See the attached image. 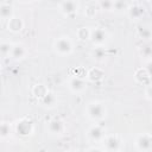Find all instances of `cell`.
Segmentation results:
<instances>
[{"label": "cell", "mask_w": 152, "mask_h": 152, "mask_svg": "<svg viewBox=\"0 0 152 152\" xmlns=\"http://www.w3.org/2000/svg\"><path fill=\"white\" fill-rule=\"evenodd\" d=\"M86 115L94 122L102 121L107 116V107L101 101H90L86 106Z\"/></svg>", "instance_id": "cell-1"}, {"label": "cell", "mask_w": 152, "mask_h": 152, "mask_svg": "<svg viewBox=\"0 0 152 152\" xmlns=\"http://www.w3.org/2000/svg\"><path fill=\"white\" fill-rule=\"evenodd\" d=\"M53 50L58 56H69L74 51V43L69 36H61L55 39Z\"/></svg>", "instance_id": "cell-2"}, {"label": "cell", "mask_w": 152, "mask_h": 152, "mask_svg": "<svg viewBox=\"0 0 152 152\" xmlns=\"http://www.w3.org/2000/svg\"><path fill=\"white\" fill-rule=\"evenodd\" d=\"M108 37L109 34L104 27H96L90 31L89 39L95 48H101V46H104V44L108 40Z\"/></svg>", "instance_id": "cell-3"}, {"label": "cell", "mask_w": 152, "mask_h": 152, "mask_svg": "<svg viewBox=\"0 0 152 152\" xmlns=\"http://www.w3.org/2000/svg\"><path fill=\"white\" fill-rule=\"evenodd\" d=\"M102 142H103L104 152H120L122 148V140L120 139L119 135L115 134L106 135Z\"/></svg>", "instance_id": "cell-4"}, {"label": "cell", "mask_w": 152, "mask_h": 152, "mask_svg": "<svg viewBox=\"0 0 152 152\" xmlns=\"http://www.w3.org/2000/svg\"><path fill=\"white\" fill-rule=\"evenodd\" d=\"M65 129H66V127H65V124L62 119L56 118V119L50 120L46 124V132L53 137H59V135L64 134Z\"/></svg>", "instance_id": "cell-5"}, {"label": "cell", "mask_w": 152, "mask_h": 152, "mask_svg": "<svg viewBox=\"0 0 152 152\" xmlns=\"http://www.w3.org/2000/svg\"><path fill=\"white\" fill-rule=\"evenodd\" d=\"M80 8V2L78 1H62L58 4V11L61 12V14H63L64 17H72L77 13Z\"/></svg>", "instance_id": "cell-6"}, {"label": "cell", "mask_w": 152, "mask_h": 152, "mask_svg": "<svg viewBox=\"0 0 152 152\" xmlns=\"http://www.w3.org/2000/svg\"><path fill=\"white\" fill-rule=\"evenodd\" d=\"M134 146L139 152H150L151 151V134L141 133L135 138Z\"/></svg>", "instance_id": "cell-7"}, {"label": "cell", "mask_w": 152, "mask_h": 152, "mask_svg": "<svg viewBox=\"0 0 152 152\" xmlns=\"http://www.w3.org/2000/svg\"><path fill=\"white\" fill-rule=\"evenodd\" d=\"M68 88L74 94H82L87 90V82L82 77L72 76V77H70V80L68 82Z\"/></svg>", "instance_id": "cell-8"}, {"label": "cell", "mask_w": 152, "mask_h": 152, "mask_svg": "<svg viewBox=\"0 0 152 152\" xmlns=\"http://www.w3.org/2000/svg\"><path fill=\"white\" fill-rule=\"evenodd\" d=\"M87 137L89 140L95 142H102L106 137V131L100 125H93L87 131Z\"/></svg>", "instance_id": "cell-9"}, {"label": "cell", "mask_w": 152, "mask_h": 152, "mask_svg": "<svg viewBox=\"0 0 152 152\" xmlns=\"http://www.w3.org/2000/svg\"><path fill=\"white\" fill-rule=\"evenodd\" d=\"M127 14L132 20H139L142 18V15L145 14V8L142 7V5L135 2V4H129L128 8H127Z\"/></svg>", "instance_id": "cell-10"}, {"label": "cell", "mask_w": 152, "mask_h": 152, "mask_svg": "<svg viewBox=\"0 0 152 152\" xmlns=\"http://www.w3.org/2000/svg\"><path fill=\"white\" fill-rule=\"evenodd\" d=\"M39 101H40V104L43 106V107H45V108H55L56 106H57V103H58V99H57V96H56V94L55 93H52V91H50V90H48L40 99H39Z\"/></svg>", "instance_id": "cell-11"}, {"label": "cell", "mask_w": 152, "mask_h": 152, "mask_svg": "<svg viewBox=\"0 0 152 152\" xmlns=\"http://www.w3.org/2000/svg\"><path fill=\"white\" fill-rule=\"evenodd\" d=\"M27 49L26 46L23 44V43H17V44H13L12 46V50H11V57L13 59H23L27 56Z\"/></svg>", "instance_id": "cell-12"}, {"label": "cell", "mask_w": 152, "mask_h": 152, "mask_svg": "<svg viewBox=\"0 0 152 152\" xmlns=\"http://www.w3.org/2000/svg\"><path fill=\"white\" fill-rule=\"evenodd\" d=\"M33 131V125L30 120L27 119H23L20 121H18L17 124V132L21 135H28L31 134Z\"/></svg>", "instance_id": "cell-13"}, {"label": "cell", "mask_w": 152, "mask_h": 152, "mask_svg": "<svg viewBox=\"0 0 152 152\" xmlns=\"http://www.w3.org/2000/svg\"><path fill=\"white\" fill-rule=\"evenodd\" d=\"M13 5L11 2H0V19L10 20L13 17Z\"/></svg>", "instance_id": "cell-14"}, {"label": "cell", "mask_w": 152, "mask_h": 152, "mask_svg": "<svg viewBox=\"0 0 152 152\" xmlns=\"http://www.w3.org/2000/svg\"><path fill=\"white\" fill-rule=\"evenodd\" d=\"M150 62H147V69H145V68H142V69H139L137 72H135V80L138 81V82H140V83H145V82H147V84H148V82H150V76H151V71H150Z\"/></svg>", "instance_id": "cell-15"}, {"label": "cell", "mask_w": 152, "mask_h": 152, "mask_svg": "<svg viewBox=\"0 0 152 152\" xmlns=\"http://www.w3.org/2000/svg\"><path fill=\"white\" fill-rule=\"evenodd\" d=\"M23 27H24V21L21 20V18L18 17H12L7 23V28L12 32H19L23 30Z\"/></svg>", "instance_id": "cell-16"}, {"label": "cell", "mask_w": 152, "mask_h": 152, "mask_svg": "<svg viewBox=\"0 0 152 152\" xmlns=\"http://www.w3.org/2000/svg\"><path fill=\"white\" fill-rule=\"evenodd\" d=\"M11 125L8 122H0V139H8L11 137Z\"/></svg>", "instance_id": "cell-17"}, {"label": "cell", "mask_w": 152, "mask_h": 152, "mask_svg": "<svg viewBox=\"0 0 152 152\" xmlns=\"http://www.w3.org/2000/svg\"><path fill=\"white\" fill-rule=\"evenodd\" d=\"M13 44L8 42H0V57H10Z\"/></svg>", "instance_id": "cell-18"}, {"label": "cell", "mask_w": 152, "mask_h": 152, "mask_svg": "<svg viewBox=\"0 0 152 152\" xmlns=\"http://www.w3.org/2000/svg\"><path fill=\"white\" fill-rule=\"evenodd\" d=\"M128 5H129V2L121 1V0L113 1V5H112V11H114V12H125V11H127Z\"/></svg>", "instance_id": "cell-19"}, {"label": "cell", "mask_w": 152, "mask_h": 152, "mask_svg": "<svg viewBox=\"0 0 152 152\" xmlns=\"http://www.w3.org/2000/svg\"><path fill=\"white\" fill-rule=\"evenodd\" d=\"M103 77V71L99 68H93L89 72H88V78L90 81H100L101 78Z\"/></svg>", "instance_id": "cell-20"}, {"label": "cell", "mask_w": 152, "mask_h": 152, "mask_svg": "<svg viewBox=\"0 0 152 152\" xmlns=\"http://www.w3.org/2000/svg\"><path fill=\"white\" fill-rule=\"evenodd\" d=\"M151 52L152 51H151V45L150 44H144L139 49V53H140L141 58L146 59L147 62H150V59H151Z\"/></svg>", "instance_id": "cell-21"}, {"label": "cell", "mask_w": 152, "mask_h": 152, "mask_svg": "<svg viewBox=\"0 0 152 152\" xmlns=\"http://www.w3.org/2000/svg\"><path fill=\"white\" fill-rule=\"evenodd\" d=\"M138 34H139V37H140L141 39H144V40H150V39H151V36H152L151 30H150L148 26H140V27L138 28Z\"/></svg>", "instance_id": "cell-22"}, {"label": "cell", "mask_w": 152, "mask_h": 152, "mask_svg": "<svg viewBox=\"0 0 152 152\" xmlns=\"http://www.w3.org/2000/svg\"><path fill=\"white\" fill-rule=\"evenodd\" d=\"M90 31L91 30H89V27H87V26L80 27L77 30V37H78V39L80 40H88L89 37H90Z\"/></svg>", "instance_id": "cell-23"}, {"label": "cell", "mask_w": 152, "mask_h": 152, "mask_svg": "<svg viewBox=\"0 0 152 152\" xmlns=\"http://www.w3.org/2000/svg\"><path fill=\"white\" fill-rule=\"evenodd\" d=\"M94 58L96 59H103L106 57V51H104V48L101 46V48H95L94 50Z\"/></svg>", "instance_id": "cell-24"}, {"label": "cell", "mask_w": 152, "mask_h": 152, "mask_svg": "<svg viewBox=\"0 0 152 152\" xmlns=\"http://www.w3.org/2000/svg\"><path fill=\"white\" fill-rule=\"evenodd\" d=\"M112 5H113V1H100L99 2V6L102 10H107V11H112Z\"/></svg>", "instance_id": "cell-25"}, {"label": "cell", "mask_w": 152, "mask_h": 152, "mask_svg": "<svg viewBox=\"0 0 152 152\" xmlns=\"http://www.w3.org/2000/svg\"><path fill=\"white\" fill-rule=\"evenodd\" d=\"M86 152H104L102 148H100V147H89Z\"/></svg>", "instance_id": "cell-26"}, {"label": "cell", "mask_w": 152, "mask_h": 152, "mask_svg": "<svg viewBox=\"0 0 152 152\" xmlns=\"http://www.w3.org/2000/svg\"><path fill=\"white\" fill-rule=\"evenodd\" d=\"M65 152H77V151H65Z\"/></svg>", "instance_id": "cell-27"}, {"label": "cell", "mask_w": 152, "mask_h": 152, "mask_svg": "<svg viewBox=\"0 0 152 152\" xmlns=\"http://www.w3.org/2000/svg\"><path fill=\"white\" fill-rule=\"evenodd\" d=\"M0 71H1V62H0Z\"/></svg>", "instance_id": "cell-28"}]
</instances>
